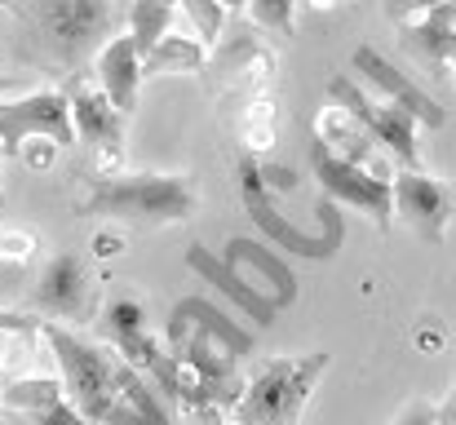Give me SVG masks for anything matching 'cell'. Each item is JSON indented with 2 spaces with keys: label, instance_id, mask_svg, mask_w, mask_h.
Wrapping results in <instances>:
<instances>
[{
  "label": "cell",
  "instance_id": "8",
  "mask_svg": "<svg viewBox=\"0 0 456 425\" xmlns=\"http://www.w3.org/2000/svg\"><path fill=\"white\" fill-rule=\"evenodd\" d=\"M310 173L323 186L328 204H350L359 213H368L377 226H390V182H381L368 164H350L328 155L323 146H310Z\"/></svg>",
  "mask_w": 456,
  "mask_h": 425
},
{
  "label": "cell",
  "instance_id": "7",
  "mask_svg": "<svg viewBox=\"0 0 456 425\" xmlns=\"http://www.w3.org/2000/svg\"><path fill=\"white\" fill-rule=\"evenodd\" d=\"M27 142H49L53 151L76 142L62 89H36L0 102V155H22Z\"/></svg>",
  "mask_w": 456,
  "mask_h": 425
},
{
  "label": "cell",
  "instance_id": "9",
  "mask_svg": "<svg viewBox=\"0 0 456 425\" xmlns=\"http://www.w3.org/2000/svg\"><path fill=\"white\" fill-rule=\"evenodd\" d=\"M31 306H36L49 323H58V319L85 323V319L94 315V275H89L85 253L58 249V253L45 262L36 288H31Z\"/></svg>",
  "mask_w": 456,
  "mask_h": 425
},
{
  "label": "cell",
  "instance_id": "3",
  "mask_svg": "<svg viewBox=\"0 0 456 425\" xmlns=\"http://www.w3.org/2000/svg\"><path fill=\"white\" fill-rule=\"evenodd\" d=\"M235 177H240V200H244V213L257 222V231L280 249V257L289 253V257H310V262H328L337 249H341V240H346V222H341V208L337 204H328V200H319V235H305L297 231L280 208H275V195L266 191V177H262V159L257 155H240V164H235Z\"/></svg>",
  "mask_w": 456,
  "mask_h": 425
},
{
  "label": "cell",
  "instance_id": "20",
  "mask_svg": "<svg viewBox=\"0 0 456 425\" xmlns=\"http://www.w3.org/2000/svg\"><path fill=\"white\" fill-rule=\"evenodd\" d=\"M200 58H204V45L200 40H186V36H173L168 31L151 53L142 58V76H151V71H195Z\"/></svg>",
  "mask_w": 456,
  "mask_h": 425
},
{
  "label": "cell",
  "instance_id": "5",
  "mask_svg": "<svg viewBox=\"0 0 456 425\" xmlns=\"http://www.w3.org/2000/svg\"><path fill=\"white\" fill-rule=\"evenodd\" d=\"M328 98L337 102V111L368 142H381L386 151H395L399 168H417V125H412V116H403L386 98L368 94L354 76H332L328 80Z\"/></svg>",
  "mask_w": 456,
  "mask_h": 425
},
{
  "label": "cell",
  "instance_id": "27",
  "mask_svg": "<svg viewBox=\"0 0 456 425\" xmlns=\"http://www.w3.org/2000/svg\"><path fill=\"white\" fill-rule=\"evenodd\" d=\"M182 425H226V421H222V413H204V408H200V413H186Z\"/></svg>",
  "mask_w": 456,
  "mask_h": 425
},
{
  "label": "cell",
  "instance_id": "15",
  "mask_svg": "<svg viewBox=\"0 0 456 425\" xmlns=\"http://www.w3.org/2000/svg\"><path fill=\"white\" fill-rule=\"evenodd\" d=\"M98 89L129 120V111L138 107V89H142V53H138V45L125 31L111 36L98 49Z\"/></svg>",
  "mask_w": 456,
  "mask_h": 425
},
{
  "label": "cell",
  "instance_id": "17",
  "mask_svg": "<svg viewBox=\"0 0 456 425\" xmlns=\"http://www.w3.org/2000/svg\"><path fill=\"white\" fill-rule=\"evenodd\" d=\"M186 266H191L204 283H213L217 292H226V297L235 301V310H240L248 323H262V328H271V323H275V315H280V310H275L262 292H253L248 283L240 280V275L217 257V253H208L204 244H191V249H186Z\"/></svg>",
  "mask_w": 456,
  "mask_h": 425
},
{
  "label": "cell",
  "instance_id": "21",
  "mask_svg": "<svg viewBox=\"0 0 456 425\" xmlns=\"http://www.w3.org/2000/svg\"><path fill=\"white\" fill-rule=\"evenodd\" d=\"M58 399H62V386L49 381V377L13 381V386L4 390V404H9V408H22V413H40V408H49V404H58Z\"/></svg>",
  "mask_w": 456,
  "mask_h": 425
},
{
  "label": "cell",
  "instance_id": "19",
  "mask_svg": "<svg viewBox=\"0 0 456 425\" xmlns=\"http://www.w3.org/2000/svg\"><path fill=\"white\" fill-rule=\"evenodd\" d=\"M173 18H177L173 4H151V0H142V4H134V9L125 13V36H129V40L138 45V53L147 58L155 45L168 36Z\"/></svg>",
  "mask_w": 456,
  "mask_h": 425
},
{
  "label": "cell",
  "instance_id": "16",
  "mask_svg": "<svg viewBox=\"0 0 456 425\" xmlns=\"http://www.w3.org/2000/svg\"><path fill=\"white\" fill-rule=\"evenodd\" d=\"M67 107H71V134L76 138L98 146L102 155H120V146H125V116L102 98V89L76 85L67 94Z\"/></svg>",
  "mask_w": 456,
  "mask_h": 425
},
{
  "label": "cell",
  "instance_id": "13",
  "mask_svg": "<svg viewBox=\"0 0 456 425\" xmlns=\"http://www.w3.org/2000/svg\"><path fill=\"white\" fill-rule=\"evenodd\" d=\"M350 62H354V71H359L390 107H399L403 116H412V125H426V129H444V125H448V111H444L417 80H408L386 53H377L372 45H359Z\"/></svg>",
  "mask_w": 456,
  "mask_h": 425
},
{
  "label": "cell",
  "instance_id": "4",
  "mask_svg": "<svg viewBox=\"0 0 456 425\" xmlns=\"http://www.w3.org/2000/svg\"><path fill=\"white\" fill-rule=\"evenodd\" d=\"M40 337L49 341L58 368H62V395L67 404L85 417L89 425L102 421V413L116 404V377H120V359L116 350L71 332L67 323H40Z\"/></svg>",
  "mask_w": 456,
  "mask_h": 425
},
{
  "label": "cell",
  "instance_id": "10",
  "mask_svg": "<svg viewBox=\"0 0 456 425\" xmlns=\"http://www.w3.org/2000/svg\"><path fill=\"white\" fill-rule=\"evenodd\" d=\"M191 341H213V346H222L231 359H244V355H253V332L248 328H240L226 310H217L213 301H204V297H182L173 310H168V319H164V350L168 355H177L182 346H191Z\"/></svg>",
  "mask_w": 456,
  "mask_h": 425
},
{
  "label": "cell",
  "instance_id": "26",
  "mask_svg": "<svg viewBox=\"0 0 456 425\" xmlns=\"http://www.w3.org/2000/svg\"><path fill=\"white\" fill-rule=\"evenodd\" d=\"M31 328H40L36 315H27V310H0V332H31Z\"/></svg>",
  "mask_w": 456,
  "mask_h": 425
},
{
  "label": "cell",
  "instance_id": "18",
  "mask_svg": "<svg viewBox=\"0 0 456 425\" xmlns=\"http://www.w3.org/2000/svg\"><path fill=\"white\" fill-rule=\"evenodd\" d=\"M403 45L421 49L435 62H448L452 58V4H430L421 13H408L403 18Z\"/></svg>",
  "mask_w": 456,
  "mask_h": 425
},
{
  "label": "cell",
  "instance_id": "14",
  "mask_svg": "<svg viewBox=\"0 0 456 425\" xmlns=\"http://www.w3.org/2000/svg\"><path fill=\"white\" fill-rule=\"evenodd\" d=\"M222 262L248 283L253 292H257V280L266 283V288H262V297H266L275 310H284V306H293V301H297V275H293V266H289L280 253H271L266 244L235 235V240H226Z\"/></svg>",
  "mask_w": 456,
  "mask_h": 425
},
{
  "label": "cell",
  "instance_id": "1",
  "mask_svg": "<svg viewBox=\"0 0 456 425\" xmlns=\"http://www.w3.org/2000/svg\"><path fill=\"white\" fill-rule=\"evenodd\" d=\"M200 208V191L186 173H111L85 195V213L120 217L138 226H182Z\"/></svg>",
  "mask_w": 456,
  "mask_h": 425
},
{
  "label": "cell",
  "instance_id": "28",
  "mask_svg": "<svg viewBox=\"0 0 456 425\" xmlns=\"http://www.w3.org/2000/svg\"><path fill=\"white\" fill-rule=\"evenodd\" d=\"M13 89V76H0V102H4V94Z\"/></svg>",
  "mask_w": 456,
  "mask_h": 425
},
{
  "label": "cell",
  "instance_id": "11",
  "mask_svg": "<svg viewBox=\"0 0 456 425\" xmlns=\"http://www.w3.org/2000/svg\"><path fill=\"white\" fill-rule=\"evenodd\" d=\"M31 27L58 49L62 62H76L89 53L107 27H111V4H89V0H62V4H31L27 9Z\"/></svg>",
  "mask_w": 456,
  "mask_h": 425
},
{
  "label": "cell",
  "instance_id": "12",
  "mask_svg": "<svg viewBox=\"0 0 456 425\" xmlns=\"http://www.w3.org/2000/svg\"><path fill=\"white\" fill-rule=\"evenodd\" d=\"M390 217H403L426 240H444L452 226V186L421 168H399L390 177Z\"/></svg>",
  "mask_w": 456,
  "mask_h": 425
},
{
  "label": "cell",
  "instance_id": "23",
  "mask_svg": "<svg viewBox=\"0 0 456 425\" xmlns=\"http://www.w3.org/2000/svg\"><path fill=\"white\" fill-rule=\"evenodd\" d=\"M248 18L257 27H275V31H293V4L289 0H253Z\"/></svg>",
  "mask_w": 456,
  "mask_h": 425
},
{
  "label": "cell",
  "instance_id": "22",
  "mask_svg": "<svg viewBox=\"0 0 456 425\" xmlns=\"http://www.w3.org/2000/svg\"><path fill=\"white\" fill-rule=\"evenodd\" d=\"M182 13L195 22V31H200L195 40H200V45H213L217 31H222V22H226V4H213V0H191Z\"/></svg>",
  "mask_w": 456,
  "mask_h": 425
},
{
  "label": "cell",
  "instance_id": "24",
  "mask_svg": "<svg viewBox=\"0 0 456 425\" xmlns=\"http://www.w3.org/2000/svg\"><path fill=\"white\" fill-rule=\"evenodd\" d=\"M390 425H452V399L444 408H435V404H408Z\"/></svg>",
  "mask_w": 456,
  "mask_h": 425
},
{
  "label": "cell",
  "instance_id": "6",
  "mask_svg": "<svg viewBox=\"0 0 456 425\" xmlns=\"http://www.w3.org/2000/svg\"><path fill=\"white\" fill-rule=\"evenodd\" d=\"M102 332L116 341V359L125 368H134L138 377H147L151 386H159L173 399V381H177V364L164 350V341L147 328V310L134 297H116L102 310Z\"/></svg>",
  "mask_w": 456,
  "mask_h": 425
},
{
  "label": "cell",
  "instance_id": "2",
  "mask_svg": "<svg viewBox=\"0 0 456 425\" xmlns=\"http://www.w3.org/2000/svg\"><path fill=\"white\" fill-rule=\"evenodd\" d=\"M328 372V355H275L266 359L231 404V425H302L305 404Z\"/></svg>",
  "mask_w": 456,
  "mask_h": 425
},
{
  "label": "cell",
  "instance_id": "25",
  "mask_svg": "<svg viewBox=\"0 0 456 425\" xmlns=\"http://www.w3.org/2000/svg\"><path fill=\"white\" fill-rule=\"evenodd\" d=\"M31 421L36 425H89L67 399H58V404H49V408H40V413H31Z\"/></svg>",
  "mask_w": 456,
  "mask_h": 425
}]
</instances>
